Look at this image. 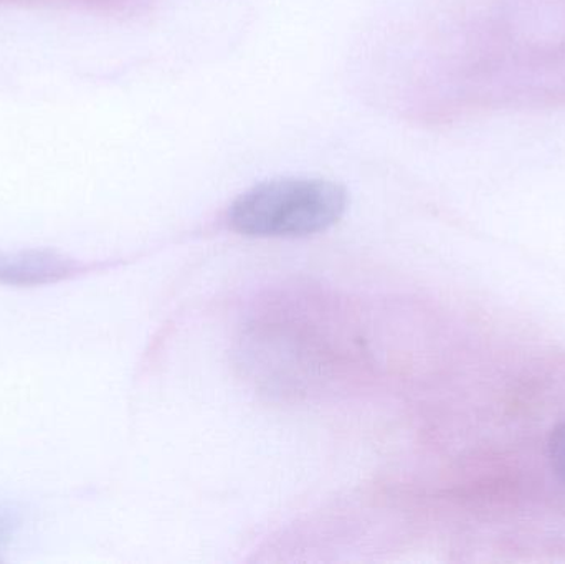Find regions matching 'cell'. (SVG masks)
<instances>
[{
	"mask_svg": "<svg viewBox=\"0 0 565 564\" xmlns=\"http://www.w3.org/2000/svg\"><path fill=\"white\" fill-rule=\"evenodd\" d=\"M82 272V265L65 255L46 251L0 252V281L32 287L55 284Z\"/></svg>",
	"mask_w": 565,
	"mask_h": 564,
	"instance_id": "3957f363",
	"label": "cell"
},
{
	"mask_svg": "<svg viewBox=\"0 0 565 564\" xmlns=\"http://www.w3.org/2000/svg\"><path fill=\"white\" fill-rule=\"evenodd\" d=\"M15 517H13V513L0 509V542H2V540H7V536L12 533V529L15 526Z\"/></svg>",
	"mask_w": 565,
	"mask_h": 564,
	"instance_id": "5b68a950",
	"label": "cell"
},
{
	"mask_svg": "<svg viewBox=\"0 0 565 564\" xmlns=\"http://www.w3.org/2000/svg\"><path fill=\"white\" fill-rule=\"evenodd\" d=\"M547 449H550V462L554 473L565 483V423L553 430Z\"/></svg>",
	"mask_w": 565,
	"mask_h": 564,
	"instance_id": "277c9868",
	"label": "cell"
},
{
	"mask_svg": "<svg viewBox=\"0 0 565 564\" xmlns=\"http://www.w3.org/2000/svg\"><path fill=\"white\" fill-rule=\"evenodd\" d=\"M471 72L483 108H564L565 0H487Z\"/></svg>",
	"mask_w": 565,
	"mask_h": 564,
	"instance_id": "6da1fadb",
	"label": "cell"
},
{
	"mask_svg": "<svg viewBox=\"0 0 565 564\" xmlns=\"http://www.w3.org/2000/svg\"><path fill=\"white\" fill-rule=\"evenodd\" d=\"M348 192L319 178H280L254 185L228 211L235 231L250 237H305L341 221Z\"/></svg>",
	"mask_w": 565,
	"mask_h": 564,
	"instance_id": "7a4b0ae2",
	"label": "cell"
}]
</instances>
